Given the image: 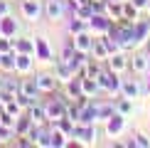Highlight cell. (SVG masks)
Returning <instances> with one entry per match:
<instances>
[{
  "instance_id": "1",
  "label": "cell",
  "mask_w": 150,
  "mask_h": 148,
  "mask_svg": "<svg viewBox=\"0 0 150 148\" xmlns=\"http://www.w3.org/2000/svg\"><path fill=\"white\" fill-rule=\"evenodd\" d=\"M45 111H47V121L49 123H57L59 119H64V116H67V99L54 96L49 104H45Z\"/></svg>"
},
{
  "instance_id": "2",
  "label": "cell",
  "mask_w": 150,
  "mask_h": 148,
  "mask_svg": "<svg viewBox=\"0 0 150 148\" xmlns=\"http://www.w3.org/2000/svg\"><path fill=\"white\" fill-rule=\"evenodd\" d=\"M96 82H98V89H103V91H116V89H121L118 74L111 72V69H101V72H98V77H96Z\"/></svg>"
},
{
  "instance_id": "3",
  "label": "cell",
  "mask_w": 150,
  "mask_h": 148,
  "mask_svg": "<svg viewBox=\"0 0 150 148\" xmlns=\"http://www.w3.org/2000/svg\"><path fill=\"white\" fill-rule=\"evenodd\" d=\"M71 42H74V49H76V52L89 54L91 52V45H93V37L84 30V32H79V35H71Z\"/></svg>"
},
{
  "instance_id": "4",
  "label": "cell",
  "mask_w": 150,
  "mask_h": 148,
  "mask_svg": "<svg viewBox=\"0 0 150 148\" xmlns=\"http://www.w3.org/2000/svg\"><path fill=\"white\" fill-rule=\"evenodd\" d=\"M45 17L47 20H62L64 17V0H47L45 3Z\"/></svg>"
},
{
  "instance_id": "5",
  "label": "cell",
  "mask_w": 150,
  "mask_h": 148,
  "mask_svg": "<svg viewBox=\"0 0 150 148\" xmlns=\"http://www.w3.org/2000/svg\"><path fill=\"white\" fill-rule=\"evenodd\" d=\"M108 69L111 72H116V74H121V72H126L128 67H130V62L126 59V54H121V52H113V54H108Z\"/></svg>"
},
{
  "instance_id": "6",
  "label": "cell",
  "mask_w": 150,
  "mask_h": 148,
  "mask_svg": "<svg viewBox=\"0 0 150 148\" xmlns=\"http://www.w3.org/2000/svg\"><path fill=\"white\" fill-rule=\"evenodd\" d=\"M57 84H59V79L54 77V74H40V77H37V89L45 91V94H54Z\"/></svg>"
},
{
  "instance_id": "7",
  "label": "cell",
  "mask_w": 150,
  "mask_h": 148,
  "mask_svg": "<svg viewBox=\"0 0 150 148\" xmlns=\"http://www.w3.org/2000/svg\"><path fill=\"white\" fill-rule=\"evenodd\" d=\"M98 72H101V62H98V59H86L84 67L79 69V77H84V79H96Z\"/></svg>"
},
{
  "instance_id": "8",
  "label": "cell",
  "mask_w": 150,
  "mask_h": 148,
  "mask_svg": "<svg viewBox=\"0 0 150 148\" xmlns=\"http://www.w3.org/2000/svg\"><path fill=\"white\" fill-rule=\"evenodd\" d=\"M40 12H45V8H42L37 0H22V15L27 17V20H37Z\"/></svg>"
},
{
  "instance_id": "9",
  "label": "cell",
  "mask_w": 150,
  "mask_h": 148,
  "mask_svg": "<svg viewBox=\"0 0 150 148\" xmlns=\"http://www.w3.org/2000/svg\"><path fill=\"white\" fill-rule=\"evenodd\" d=\"M123 17H126L128 22H133V25L140 22V8L133 0H126V3H123Z\"/></svg>"
},
{
  "instance_id": "10",
  "label": "cell",
  "mask_w": 150,
  "mask_h": 148,
  "mask_svg": "<svg viewBox=\"0 0 150 148\" xmlns=\"http://www.w3.org/2000/svg\"><path fill=\"white\" fill-rule=\"evenodd\" d=\"M121 94L133 101V99H138V96H140V84L135 82V79H128V82H123V84H121Z\"/></svg>"
},
{
  "instance_id": "11",
  "label": "cell",
  "mask_w": 150,
  "mask_h": 148,
  "mask_svg": "<svg viewBox=\"0 0 150 148\" xmlns=\"http://www.w3.org/2000/svg\"><path fill=\"white\" fill-rule=\"evenodd\" d=\"M27 116L32 119V123H47V111H45V104H32L27 109Z\"/></svg>"
},
{
  "instance_id": "12",
  "label": "cell",
  "mask_w": 150,
  "mask_h": 148,
  "mask_svg": "<svg viewBox=\"0 0 150 148\" xmlns=\"http://www.w3.org/2000/svg\"><path fill=\"white\" fill-rule=\"evenodd\" d=\"M91 54H93V59H98V62H106L108 59V47H106V42H103V37L101 40H93V45H91Z\"/></svg>"
},
{
  "instance_id": "13",
  "label": "cell",
  "mask_w": 150,
  "mask_h": 148,
  "mask_svg": "<svg viewBox=\"0 0 150 148\" xmlns=\"http://www.w3.org/2000/svg\"><path fill=\"white\" fill-rule=\"evenodd\" d=\"M130 69L138 72V74H145L150 69V59L145 54H133V59H130Z\"/></svg>"
},
{
  "instance_id": "14",
  "label": "cell",
  "mask_w": 150,
  "mask_h": 148,
  "mask_svg": "<svg viewBox=\"0 0 150 148\" xmlns=\"http://www.w3.org/2000/svg\"><path fill=\"white\" fill-rule=\"evenodd\" d=\"M17 94L37 99V94H40V89H37V79H20V91H17Z\"/></svg>"
},
{
  "instance_id": "15",
  "label": "cell",
  "mask_w": 150,
  "mask_h": 148,
  "mask_svg": "<svg viewBox=\"0 0 150 148\" xmlns=\"http://www.w3.org/2000/svg\"><path fill=\"white\" fill-rule=\"evenodd\" d=\"M54 69H57V72H54V77L59 79V84H69L71 79H74V72L64 64V62H57V67H54Z\"/></svg>"
},
{
  "instance_id": "16",
  "label": "cell",
  "mask_w": 150,
  "mask_h": 148,
  "mask_svg": "<svg viewBox=\"0 0 150 148\" xmlns=\"http://www.w3.org/2000/svg\"><path fill=\"white\" fill-rule=\"evenodd\" d=\"M30 69H32V54H17L15 72H20V74H27Z\"/></svg>"
},
{
  "instance_id": "17",
  "label": "cell",
  "mask_w": 150,
  "mask_h": 148,
  "mask_svg": "<svg viewBox=\"0 0 150 148\" xmlns=\"http://www.w3.org/2000/svg\"><path fill=\"white\" fill-rule=\"evenodd\" d=\"M15 62H17V52L12 49V52H5L3 57H0V67H3L5 72H15Z\"/></svg>"
},
{
  "instance_id": "18",
  "label": "cell",
  "mask_w": 150,
  "mask_h": 148,
  "mask_svg": "<svg viewBox=\"0 0 150 148\" xmlns=\"http://www.w3.org/2000/svg\"><path fill=\"white\" fill-rule=\"evenodd\" d=\"M106 15L113 20H123V3H106Z\"/></svg>"
},
{
  "instance_id": "19",
  "label": "cell",
  "mask_w": 150,
  "mask_h": 148,
  "mask_svg": "<svg viewBox=\"0 0 150 148\" xmlns=\"http://www.w3.org/2000/svg\"><path fill=\"white\" fill-rule=\"evenodd\" d=\"M96 91H98V82H96V79H84V77H81V94L93 96Z\"/></svg>"
},
{
  "instance_id": "20",
  "label": "cell",
  "mask_w": 150,
  "mask_h": 148,
  "mask_svg": "<svg viewBox=\"0 0 150 148\" xmlns=\"http://www.w3.org/2000/svg\"><path fill=\"white\" fill-rule=\"evenodd\" d=\"M15 52L17 54H32L35 52V45L30 40H25V37H22V40H15Z\"/></svg>"
},
{
  "instance_id": "21",
  "label": "cell",
  "mask_w": 150,
  "mask_h": 148,
  "mask_svg": "<svg viewBox=\"0 0 150 148\" xmlns=\"http://www.w3.org/2000/svg\"><path fill=\"white\" fill-rule=\"evenodd\" d=\"M86 27H89V22H86V20H81V17H74V20L69 22V32H71V35H79V32H84Z\"/></svg>"
},
{
  "instance_id": "22",
  "label": "cell",
  "mask_w": 150,
  "mask_h": 148,
  "mask_svg": "<svg viewBox=\"0 0 150 148\" xmlns=\"http://www.w3.org/2000/svg\"><path fill=\"white\" fill-rule=\"evenodd\" d=\"M5 111H8V114H12V116H15V119H17V116H22V106H20V101H17V99H10V101L8 104H5Z\"/></svg>"
},
{
  "instance_id": "23",
  "label": "cell",
  "mask_w": 150,
  "mask_h": 148,
  "mask_svg": "<svg viewBox=\"0 0 150 148\" xmlns=\"http://www.w3.org/2000/svg\"><path fill=\"white\" fill-rule=\"evenodd\" d=\"M116 111H118V114H121V116H128L130 111H133V104H130V99H126V96H123V101H118Z\"/></svg>"
},
{
  "instance_id": "24",
  "label": "cell",
  "mask_w": 150,
  "mask_h": 148,
  "mask_svg": "<svg viewBox=\"0 0 150 148\" xmlns=\"http://www.w3.org/2000/svg\"><path fill=\"white\" fill-rule=\"evenodd\" d=\"M133 146H138V148H150V136L135 133V136H133Z\"/></svg>"
},
{
  "instance_id": "25",
  "label": "cell",
  "mask_w": 150,
  "mask_h": 148,
  "mask_svg": "<svg viewBox=\"0 0 150 148\" xmlns=\"http://www.w3.org/2000/svg\"><path fill=\"white\" fill-rule=\"evenodd\" d=\"M123 116L121 114H118V116H113V119H108V133H118V131H121V126H123Z\"/></svg>"
},
{
  "instance_id": "26",
  "label": "cell",
  "mask_w": 150,
  "mask_h": 148,
  "mask_svg": "<svg viewBox=\"0 0 150 148\" xmlns=\"http://www.w3.org/2000/svg\"><path fill=\"white\" fill-rule=\"evenodd\" d=\"M0 126H10V128H15V116L8 114V111H0Z\"/></svg>"
},
{
  "instance_id": "27",
  "label": "cell",
  "mask_w": 150,
  "mask_h": 148,
  "mask_svg": "<svg viewBox=\"0 0 150 148\" xmlns=\"http://www.w3.org/2000/svg\"><path fill=\"white\" fill-rule=\"evenodd\" d=\"M12 136H15V128H10V126H0V141H10Z\"/></svg>"
},
{
  "instance_id": "28",
  "label": "cell",
  "mask_w": 150,
  "mask_h": 148,
  "mask_svg": "<svg viewBox=\"0 0 150 148\" xmlns=\"http://www.w3.org/2000/svg\"><path fill=\"white\" fill-rule=\"evenodd\" d=\"M133 3H135V5H138V8L143 10V8H148V5H150V0H133Z\"/></svg>"
},
{
  "instance_id": "29",
  "label": "cell",
  "mask_w": 150,
  "mask_h": 148,
  "mask_svg": "<svg viewBox=\"0 0 150 148\" xmlns=\"http://www.w3.org/2000/svg\"><path fill=\"white\" fill-rule=\"evenodd\" d=\"M5 84H8V77H3V74H0V91H5Z\"/></svg>"
},
{
  "instance_id": "30",
  "label": "cell",
  "mask_w": 150,
  "mask_h": 148,
  "mask_svg": "<svg viewBox=\"0 0 150 148\" xmlns=\"http://www.w3.org/2000/svg\"><path fill=\"white\" fill-rule=\"evenodd\" d=\"M123 3H126V0H123Z\"/></svg>"
},
{
  "instance_id": "31",
  "label": "cell",
  "mask_w": 150,
  "mask_h": 148,
  "mask_svg": "<svg viewBox=\"0 0 150 148\" xmlns=\"http://www.w3.org/2000/svg\"><path fill=\"white\" fill-rule=\"evenodd\" d=\"M0 57H3V54H0Z\"/></svg>"
}]
</instances>
